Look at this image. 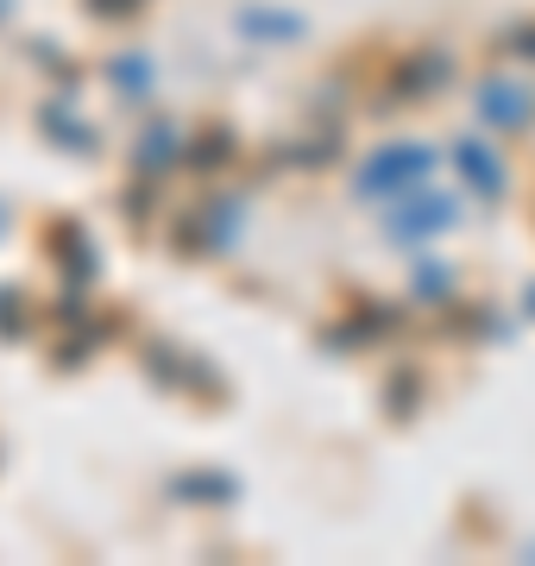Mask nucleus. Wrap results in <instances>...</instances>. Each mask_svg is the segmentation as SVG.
<instances>
[{"instance_id":"nucleus-1","label":"nucleus","mask_w":535,"mask_h":566,"mask_svg":"<svg viewBox=\"0 0 535 566\" xmlns=\"http://www.w3.org/2000/svg\"><path fill=\"white\" fill-rule=\"evenodd\" d=\"M434 164H441V151H434V145H422V139L378 145L371 158H359L353 189H359L366 202H391V196H403V189H422V182L434 177Z\"/></svg>"},{"instance_id":"nucleus-2","label":"nucleus","mask_w":535,"mask_h":566,"mask_svg":"<svg viewBox=\"0 0 535 566\" xmlns=\"http://www.w3.org/2000/svg\"><path fill=\"white\" fill-rule=\"evenodd\" d=\"M453 227H460V202L434 196V189H403L385 208V240H397V245H429L441 233H453Z\"/></svg>"},{"instance_id":"nucleus-3","label":"nucleus","mask_w":535,"mask_h":566,"mask_svg":"<svg viewBox=\"0 0 535 566\" xmlns=\"http://www.w3.org/2000/svg\"><path fill=\"white\" fill-rule=\"evenodd\" d=\"M479 120L497 126V133H516V126L535 120V95L511 76H485L479 82Z\"/></svg>"},{"instance_id":"nucleus-4","label":"nucleus","mask_w":535,"mask_h":566,"mask_svg":"<svg viewBox=\"0 0 535 566\" xmlns=\"http://www.w3.org/2000/svg\"><path fill=\"white\" fill-rule=\"evenodd\" d=\"M233 32L252 39V44H296L310 32V20H303V13H277V7L259 0V7H240V13H233Z\"/></svg>"},{"instance_id":"nucleus-5","label":"nucleus","mask_w":535,"mask_h":566,"mask_svg":"<svg viewBox=\"0 0 535 566\" xmlns=\"http://www.w3.org/2000/svg\"><path fill=\"white\" fill-rule=\"evenodd\" d=\"M453 170L473 182V196H485V202H497V196H504V164H497V151H485L479 139L453 145Z\"/></svg>"},{"instance_id":"nucleus-6","label":"nucleus","mask_w":535,"mask_h":566,"mask_svg":"<svg viewBox=\"0 0 535 566\" xmlns=\"http://www.w3.org/2000/svg\"><path fill=\"white\" fill-rule=\"evenodd\" d=\"M151 76H158V70H151V57H145V51H126V57L107 63V82H114V88H126V95H145V88H151Z\"/></svg>"},{"instance_id":"nucleus-7","label":"nucleus","mask_w":535,"mask_h":566,"mask_svg":"<svg viewBox=\"0 0 535 566\" xmlns=\"http://www.w3.org/2000/svg\"><path fill=\"white\" fill-rule=\"evenodd\" d=\"M416 290H422V296H448V290H453V271H441V264H422V271H416Z\"/></svg>"},{"instance_id":"nucleus-8","label":"nucleus","mask_w":535,"mask_h":566,"mask_svg":"<svg viewBox=\"0 0 535 566\" xmlns=\"http://www.w3.org/2000/svg\"><path fill=\"white\" fill-rule=\"evenodd\" d=\"M0 233H7V202H0Z\"/></svg>"},{"instance_id":"nucleus-9","label":"nucleus","mask_w":535,"mask_h":566,"mask_svg":"<svg viewBox=\"0 0 535 566\" xmlns=\"http://www.w3.org/2000/svg\"><path fill=\"white\" fill-rule=\"evenodd\" d=\"M7 7H13V0H0V20H7Z\"/></svg>"},{"instance_id":"nucleus-10","label":"nucleus","mask_w":535,"mask_h":566,"mask_svg":"<svg viewBox=\"0 0 535 566\" xmlns=\"http://www.w3.org/2000/svg\"><path fill=\"white\" fill-rule=\"evenodd\" d=\"M523 554H529V560H535V542H529V547H523Z\"/></svg>"},{"instance_id":"nucleus-11","label":"nucleus","mask_w":535,"mask_h":566,"mask_svg":"<svg viewBox=\"0 0 535 566\" xmlns=\"http://www.w3.org/2000/svg\"><path fill=\"white\" fill-rule=\"evenodd\" d=\"M529 315H535V290H529Z\"/></svg>"}]
</instances>
